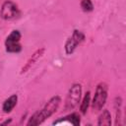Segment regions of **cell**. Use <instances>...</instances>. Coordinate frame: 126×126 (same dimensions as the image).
<instances>
[{
	"label": "cell",
	"instance_id": "6da1fadb",
	"mask_svg": "<svg viewBox=\"0 0 126 126\" xmlns=\"http://www.w3.org/2000/svg\"><path fill=\"white\" fill-rule=\"evenodd\" d=\"M61 103V97L59 95H54L48 99V101L44 104V106L40 109L35 111L27 122L28 126H36L41 123H43L47 118H49L51 115H53L59 105Z\"/></svg>",
	"mask_w": 126,
	"mask_h": 126
},
{
	"label": "cell",
	"instance_id": "7a4b0ae2",
	"mask_svg": "<svg viewBox=\"0 0 126 126\" xmlns=\"http://www.w3.org/2000/svg\"><path fill=\"white\" fill-rule=\"evenodd\" d=\"M107 94H108L107 85L103 82L99 83L95 88L94 95L91 102V105L94 111H100L102 109L107 99Z\"/></svg>",
	"mask_w": 126,
	"mask_h": 126
},
{
	"label": "cell",
	"instance_id": "3957f363",
	"mask_svg": "<svg viewBox=\"0 0 126 126\" xmlns=\"http://www.w3.org/2000/svg\"><path fill=\"white\" fill-rule=\"evenodd\" d=\"M82 97V86L81 84H73L70 88L64 105V110H73L80 102Z\"/></svg>",
	"mask_w": 126,
	"mask_h": 126
},
{
	"label": "cell",
	"instance_id": "277c9868",
	"mask_svg": "<svg viewBox=\"0 0 126 126\" xmlns=\"http://www.w3.org/2000/svg\"><path fill=\"white\" fill-rule=\"evenodd\" d=\"M22 33L19 30H13L5 39V50L8 53H20L23 49L21 44Z\"/></svg>",
	"mask_w": 126,
	"mask_h": 126
},
{
	"label": "cell",
	"instance_id": "5b68a950",
	"mask_svg": "<svg viewBox=\"0 0 126 126\" xmlns=\"http://www.w3.org/2000/svg\"><path fill=\"white\" fill-rule=\"evenodd\" d=\"M86 36L85 33L79 30H74L72 34L67 38L65 44H64V50L67 55H71L74 53L78 45H80L84 40Z\"/></svg>",
	"mask_w": 126,
	"mask_h": 126
},
{
	"label": "cell",
	"instance_id": "8992f818",
	"mask_svg": "<svg viewBox=\"0 0 126 126\" xmlns=\"http://www.w3.org/2000/svg\"><path fill=\"white\" fill-rule=\"evenodd\" d=\"M20 13H21L20 9L16 3H14L11 0H6L1 6L0 17L6 21L12 20V19H15L18 16H20Z\"/></svg>",
	"mask_w": 126,
	"mask_h": 126
},
{
	"label": "cell",
	"instance_id": "52a82bcc",
	"mask_svg": "<svg viewBox=\"0 0 126 126\" xmlns=\"http://www.w3.org/2000/svg\"><path fill=\"white\" fill-rule=\"evenodd\" d=\"M44 51H45V48L44 47H41V48H39V49H37V50H35L32 54V56L28 59V61H27V63L25 64V66L22 68V70H21V74H24V73H26V72H28L30 69H31V67L43 55V53H44Z\"/></svg>",
	"mask_w": 126,
	"mask_h": 126
},
{
	"label": "cell",
	"instance_id": "ba28073f",
	"mask_svg": "<svg viewBox=\"0 0 126 126\" xmlns=\"http://www.w3.org/2000/svg\"><path fill=\"white\" fill-rule=\"evenodd\" d=\"M62 122H68L74 126H79L80 123H81V117H80V114L77 113V112H72L64 117H60L59 119L53 121L52 124H59V123H62Z\"/></svg>",
	"mask_w": 126,
	"mask_h": 126
},
{
	"label": "cell",
	"instance_id": "9c48e42d",
	"mask_svg": "<svg viewBox=\"0 0 126 126\" xmlns=\"http://www.w3.org/2000/svg\"><path fill=\"white\" fill-rule=\"evenodd\" d=\"M17 102H18V95L17 94H11L8 98H6L3 101V104H2L3 112L10 113L15 108V106L17 105Z\"/></svg>",
	"mask_w": 126,
	"mask_h": 126
},
{
	"label": "cell",
	"instance_id": "30bf717a",
	"mask_svg": "<svg viewBox=\"0 0 126 126\" xmlns=\"http://www.w3.org/2000/svg\"><path fill=\"white\" fill-rule=\"evenodd\" d=\"M97 125L98 126H110L111 125V115L110 112L107 109H103L100 115L97 119Z\"/></svg>",
	"mask_w": 126,
	"mask_h": 126
},
{
	"label": "cell",
	"instance_id": "8fae6325",
	"mask_svg": "<svg viewBox=\"0 0 126 126\" xmlns=\"http://www.w3.org/2000/svg\"><path fill=\"white\" fill-rule=\"evenodd\" d=\"M91 104V93L90 92H87L82 99V102H81V105H80V112L82 114H86L88 109H89V106Z\"/></svg>",
	"mask_w": 126,
	"mask_h": 126
},
{
	"label": "cell",
	"instance_id": "7c38bea8",
	"mask_svg": "<svg viewBox=\"0 0 126 126\" xmlns=\"http://www.w3.org/2000/svg\"><path fill=\"white\" fill-rule=\"evenodd\" d=\"M80 6L84 12H92L94 10V4L92 0H81Z\"/></svg>",
	"mask_w": 126,
	"mask_h": 126
},
{
	"label": "cell",
	"instance_id": "4fadbf2b",
	"mask_svg": "<svg viewBox=\"0 0 126 126\" xmlns=\"http://www.w3.org/2000/svg\"><path fill=\"white\" fill-rule=\"evenodd\" d=\"M11 122H12V119H11V118H9V119L5 120L4 122H2V123H1V125H7V124H10Z\"/></svg>",
	"mask_w": 126,
	"mask_h": 126
}]
</instances>
